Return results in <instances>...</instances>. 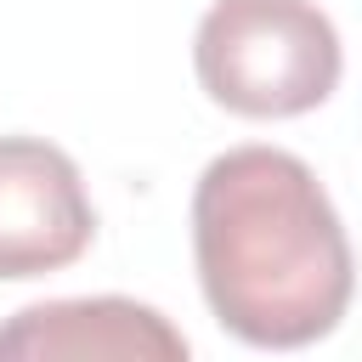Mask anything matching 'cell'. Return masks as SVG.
Wrapping results in <instances>:
<instances>
[{
    "instance_id": "obj_1",
    "label": "cell",
    "mask_w": 362,
    "mask_h": 362,
    "mask_svg": "<svg viewBox=\"0 0 362 362\" xmlns=\"http://www.w3.org/2000/svg\"><path fill=\"white\" fill-rule=\"evenodd\" d=\"M192 260L226 334L260 351H300L339 328L356 260L305 158L232 147L192 187Z\"/></svg>"
},
{
    "instance_id": "obj_2",
    "label": "cell",
    "mask_w": 362,
    "mask_h": 362,
    "mask_svg": "<svg viewBox=\"0 0 362 362\" xmlns=\"http://www.w3.org/2000/svg\"><path fill=\"white\" fill-rule=\"evenodd\" d=\"M209 102L243 119H294L334 96L345 51L317 0H215L192 34Z\"/></svg>"
},
{
    "instance_id": "obj_3",
    "label": "cell",
    "mask_w": 362,
    "mask_h": 362,
    "mask_svg": "<svg viewBox=\"0 0 362 362\" xmlns=\"http://www.w3.org/2000/svg\"><path fill=\"white\" fill-rule=\"evenodd\" d=\"M96 238L79 164L40 136H0V283L74 266Z\"/></svg>"
},
{
    "instance_id": "obj_4",
    "label": "cell",
    "mask_w": 362,
    "mask_h": 362,
    "mask_svg": "<svg viewBox=\"0 0 362 362\" xmlns=\"http://www.w3.org/2000/svg\"><path fill=\"white\" fill-rule=\"evenodd\" d=\"M0 362H187V334L119 294L40 300L0 322Z\"/></svg>"
}]
</instances>
